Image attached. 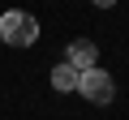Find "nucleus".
Instances as JSON below:
<instances>
[{
  "mask_svg": "<svg viewBox=\"0 0 129 120\" xmlns=\"http://www.w3.org/2000/svg\"><path fill=\"white\" fill-rule=\"evenodd\" d=\"M0 39H5L9 47H30V43L39 39V22H35V13H26V9L0 13Z\"/></svg>",
  "mask_w": 129,
  "mask_h": 120,
  "instance_id": "obj_1",
  "label": "nucleus"
},
{
  "mask_svg": "<svg viewBox=\"0 0 129 120\" xmlns=\"http://www.w3.org/2000/svg\"><path fill=\"white\" fill-rule=\"evenodd\" d=\"M78 94L86 99V103H112V94H116V82H112V73H103V69H82L78 73Z\"/></svg>",
  "mask_w": 129,
  "mask_h": 120,
  "instance_id": "obj_2",
  "label": "nucleus"
},
{
  "mask_svg": "<svg viewBox=\"0 0 129 120\" xmlns=\"http://www.w3.org/2000/svg\"><path fill=\"white\" fill-rule=\"evenodd\" d=\"M64 60H69L78 73H82V69H95V65H99V47H95L90 39H73L69 51H64Z\"/></svg>",
  "mask_w": 129,
  "mask_h": 120,
  "instance_id": "obj_3",
  "label": "nucleus"
},
{
  "mask_svg": "<svg viewBox=\"0 0 129 120\" xmlns=\"http://www.w3.org/2000/svg\"><path fill=\"white\" fill-rule=\"evenodd\" d=\"M52 90H56V94H69V90H78V69L69 65V60L52 69Z\"/></svg>",
  "mask_w": 129,
  "mask_h": 120,
  "instance_id": "obj_4",
  "label": "nucleus"
},
{
  "mask_svg": "<svg viewBox=\"0 0 129 120\" xmlns=\"http://www.w3.org/2000/svg\"><path fill=\"white\" fill-rule=\"evenodd\" d=\"M90 5H99V9H112V5H116V0H90Z\"/></svg>",
  "mask_w": 129,
  "mask_h": 120,
  "instance_id": "obj_5",
  "label": "nucleus"
},
{
  "mask_svg": "<svg viewBox=\"0 0 129 120\" xmlns=\"http://www.w3.org/2000/svg\"><path fill=\"white\" fill-rule=\"evenodd\" d=\"M0 47H5V39H0Z\"/></svg>",
  "mask_w": 129,
  "mask_h": 120,
  "instance_id": "obj_6",
  "label": "nucleus"
}]
</instances>
